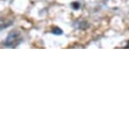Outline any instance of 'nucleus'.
I'll use <instances>...</instances> for the list:
<instances>
[{"instance_id":"f257e3e1","label":"nucleus","mask_w":129,"mask_h":129,"mask_svg":"<svg viewBox=\"0 0 129 129\" xmlns=\"http://www.w3.org/2000/svg\"><path fill=\"white\" fill-rule=\"evenodd\" d=\"M21 41H22V36H21L20 33L16 30H13L7 36L5 41H4V45L8 47L14 48L20 44Z\"/></svg>"},{"instance_id":"f03ea898","label":"nucleus","mask_w":129,"mask_h":129,"mask_svg":"<svg viewBox=\"0 0 129 129\" xmlns=\"http://www.w3.org/2000/svg\"><path fill=\"white\" fill-rule=\"evenodd\" d=\"M12 25V21L9 19H0V30H3L4 28L9 27V25Z\"/></svg>"},{"instance_id":"7ed1b4c3","label":"nucleus","mask_w":129,"mask_h":129,"mask_svg":"<svg viewBox=\"0 0 129 129\" xmlns=\"http://www.w3.org/2000/svg\"><path fill=\"white\" fill-rule=\"evenodd\" d=\"M52 32L54 34V35L59 36V35H62V30H61L59 27H54L52 30Z\"/></svg>"},{"instance_id":"20e7f679","label":"nucleus","mask_w":129,"mask_h":129,"mask_svg":"<svg viewBox=\"0 0 129 129\" xmlns=\"http://www.w3.org/2000/svg\"><path fill=\"white\" fill-rule=\"evenodd\" d=\"M73 7L74 8V9H78V8L79 7V4L78 3H74V4H73Z\"/></svg>"}]
</instances>
